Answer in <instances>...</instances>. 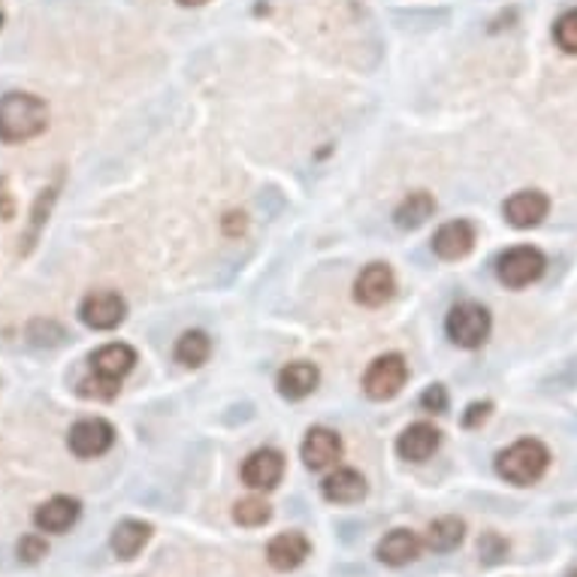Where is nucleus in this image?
Instances as JSON below:
<instances>
[{
  "label": "nucleus",
  "instance_id": "nucleus-3",
  "mask_svg": "<svg viewBox=\"0 0 577 577\" xmlns=\"http://www.w3.org/2000/svg\"><path fill=\"white\" fill-rule=\"evenodd\" d=\"M490 311L483 309L481 303H457L451 315H447V323H444V330H447V339L459 345V348H481L487 336H490Z\"/></svg>",
  "mask_w": 577,
  "mask_h": 577
},
{
  "label": "nucleus",
  "instance_id": "nucleus-15",
  "mask_svg": "<svg viewBox=\"0 0 577 577\" xmlns=\"http://www.w3.org/2000/svg\"><path fill=\"white\" fill-rule=\"evenodd\" d=\"M420 551H423V541L412 529H393V532H388V536L378 541L376 556L384 565L400 568V565L415 563Z\"/></svg>",
  "mask_w": 577,
  "mask_h": 577
},
{
  "label": "nucleus",
  "instance_id": "nucleus-8",
  "mask_svg": "<svg viewBox=\"0 0 577 577\" xmlns=\"http://www.w3.org/2000/svg\"><path fill=\"white\" fill-rule=\"evenodd\" d=\"M284 475V457L272 447H260L242 463V483L251 490H275Z\"/></svg>",
  "mask_w": 577,
  "mask_h": 577
},
{
  "label": "nucleus",
  "instance_id": "nucleus-2",
  "mask_svg": "<svg viewBox=\"0 0 577 577\" xmlns=\"http://www.w3.org/2000/svg\"><path fill=\"white\" fill-rule=\"evenodd\" d=\"M548 466H551V454L538 439H520L496 457V471L514 487H529V483L541 481Z\"/></svg>",
  "mask_w": 577,
  "mask_h": 577
},
{
  "label": "nucleus",
  "instance_id": "nucleus-24",
  "mask_svg": "<svg viewBox=\"0 0 577 577\" xmlns=\"http://www.w3.org/2000/svg\"><path fill=\"white\" fill-rule=\"evenodd\" d=\"M27 342L37 345V348H58L67 342V330L52 318H34L27 323Z\"/></svg>",
  "mask_w": 577,
  "mask_h": 577
},
{
  "label": "nucleus",
  "instance_id": "nucleus-34",
  "mask_svg": "<svg viewBox=\"0 0 577 577\" xmlns=\"http://www.w3.org/2000/svg\"><path fill=\"white\" fill-rule=\"evenodd\" d=\"M182 7H202V3H209V0H179Z\"/></svg>",
  "mask_w": 577,
  "mask_h": 577
},
{
  "label": "nucleus",
  "instance_id": "nucleus-7",
  "mask_svg": "<svg viewBox=\"0 0 577 577\" xmlns=\"http://www.w3.org/2000/svg\"><path fill=\"white\" fill-rule=\"evenodd\" d=\"M79 318L91 330H115L127 318V303L115 291H97L82 299Z\"/></svg>",
  "mask_w": 577,
  "mask_h": 577
},
{
  "label": "nucleus",
  "instance_id": "nucleus-30",
  "mask_svg": "<svg viewBox=\"0 0 577 577\" xmlns=\"http://www.w3.org/2000/svg\"><path fill=\"white\" fill-rule=\"evenodd\" d=\"M478 553H481V560L487 565H496L499 560H505L508 544H505L499 536H493V532H487V536L481 538V544H478Z\"/></svg>",
  "mask_w": 577,
  "mask_h": 577
},
{
  "label": "nucleus",
  "instance_id": "nucleus-9",
  "mask_svg": "<svg viewBox=\"0 0 577 577\" xmlns=\"http://www.w3.org/2000/svg\"><path fill=\"white\" fill-rule=\"evenodd\" d=\"M393 291H396V279H393V269L388 263H369L354 282V299L369 309L384 306Z\"/></svg>",
  "mask_w": 577,
  "mask_h": 577
},
{
  "label": "nucleus",
  "instance_id": "nucleus-23",
  "mask_svg": "<svg viewBox=\"0 0 577 577\" xmlns=\"http://www.w3.org/2000/svg\"><path fill=\"white\" fill-rule=\"evenodd\" d=\"M209 354H212V339L206 336L202 330H188V333H182L179 342H175V360L182 363V366H188V369L202 366V363L209 360Z\"/></svg>",
  "mask_w": 577,
  "mask_h": 577
},
{
  "label": "nucleus",
  "instance_id": "nucleus-26",
  "mask_svg": "<svg viewBox=\"0 0 577 577\" xmlns=\"http://www.w3.org/2000/svg\"><path fill=\"white\" fill-rule=\"evenodd\" d=\"M269 517H272V508H269V502H263V499L248 496L233 505V520L240 526H248V529L269 524Z\"/></svg>",
  "mask_w": 577,
  "mask_h": 577
},
{
  "label": "nucleus",
  "instance_id": "nucleus-29",
  "mask_svg": "<svg viewBox=\"0 0 577 577\" xmlns=\"http://www.w3.org/2000/svg\"><path fill=\"white\" fill-rule=\"evenodd\" d=\"M553 40L563 52L577 54V10L560 15V22L553 25Z\"/></svg>",
  "mask_w": 577,
  "mask_h": 577
},
{
  "label": "nucleus",
  "instance_id": "nucleus-32",
  "mask_svg": "<svg viewBox=\"0 0 577 577\" xmlns=\"http://www.w3.org/2000/svg\"><path fill=\"white\" fill-rule=\"evenodd\" d=\"M490 412H493V405L490 403H471L469 408H466V415H463V427H466V430L481 427L483 420L490 417Z\"/></svg>",
  "mask_w": 577,
  "mask_h": 577
},
{
  "label": "nucleus",
  "instance_id": "nucleus-14",
  "mask_svg": "<svg viewBox=\"0 0 577 577\" xmlns=\"http://www.w3.org/2000/svg\"><path fill=\"white\" fill-rule=\"evenodd\" d=\"M475 248V224L471 221H447L444 228H439V233L432 236V251L442 257V260H459Z\"/></svg>",
  "mask_w": 577,
  "mask_h": 577
},
{
  "label": "nucleus",
  "instance_id": "nucleus-11",
  "mask_svg": "<svg viewBox=\"0 0 577 577\" xmlns=\"http://www.w3.org/2000/svg\"><path fill=\"white\" fill-rule=\"evenodd\" d=\"M82 514V502L73 496H52L49 502H42L40 508L34 511V524L40 532H52V536H61L67 532L70 526L79 520Z\"/></svg>",
  "mask_w": 577,
  "mask_h": 577
},
{
  "label": "nucleus",
  "instance_id": "nucleus-18",
  "mask_svg": "<svg viewBox=\"0 0 577 577\" xmlns=\"http://www.w3.org/2000/svg\"><path fill=\"white\" fill-rule=\"evenodd\" d=\"M136 363V351L124 342H112V345H103L91 354V369L95 376L112 378V381H121L134 369Z\"/></svg>",
  "mask_w": 577,
  "mask_h": 577
},
{
  "label": "nucleus",
  "instance_id": "nucleus-25",
  "mask_svg": "<svg viewBox=\"0 0 577 577\" xmlns=\"http://www.w3.org/2000/svg\"><path fill=\"white\" fill-rule=\"evenodd\" d=\"M54 197H58V185H52V188H46L37 197V202H34V209H30V228H27L25 233V245H22V255H27L30 248H34V242H37V236H40L42 224H46V218H49V212H52L54 206Z\"/></svg>",
  "mask_w": 577,
  "mask_h": 577
},
{
  "label": "nucleus",
  "instance_id": "nucleus-4",
  "mask_svg": "<svg viewBox=\"0 0 577 577\" xmlns=\"http://www.w3.org/2000/svg\"><path fill=\"white\" fill-rule=\"evenodd\" d=\"M405 381H408V363L400 354H384L366 369L363 390H366L369 400L384 403V400H393L405 388Z\"/></svg>",
  "mask_w": 577,
  "mask_h": 577
},
{
  "label": "nucleus",
  "instance_id": "nucleus-31",
  "mask_svg": "<svg viewBox=\"0 0 577 577\" xmlns=\"http://www.w3.org/2000/svg\"><path fill=\"white\" fill-rule=\"evenodd\" d=\"M420 405H423V412H432V415H442L447 412V390L442 384H432V388L423 390V396H420Z\"/></svg>",
  "mask_w": 577,
  "mask_h": 577
},
{
  "label": "nucleus",
  "instance_id": "nucleus-13",
  "mask_svg": "<svg viewBox=\"0 0 577 577\" xmlns=\"http://www.w3.org/2000/svg\"><path fill=\"white\" fill-rule=\"evenodd\" d=\"M342 457V439L336 432L327 430V427H315L306 432V442H303V463L311 471L330 469L336 459Z\"/></svg>",
  "mask_w": 577,
  "mask_h": 577
},
{
  "label": "nucleus",
  "instance_id": "nucleus-28",
  "mask_svg": "<svg viewBox=\"0 0 577 577\" xmlns=\"http://www.w3.org/2000/svg\"><path fill=\"white\" fill-rule=\"evenodd\" d=\"M46 553H49V544H46V538L37 536V532H27V536L19 538V544H15V556H19V563L22 565L42 563Z\"/></svg>",
  "mask_w": 577,
  "mask_h": 577
},
{
  "label": "nucleus",
  "instance_id": "nucleus-17",
  "mask_svg": "<svg viewBox=\"0 0 577 577\" xmlns=\"http://www.w3.org/2000/svg\"><path fill=\"white\" fill-rule=\"evenodd\" d=\"M318 381H321V372H318V366L315 363H287L282 372H279V393H282L284 400H306L311 390L318 388Z\"/></svg>",
  "mask_w": 577,
  "mask_h": 577
},
{
  "label": "nucleus",
  "instance_id": "nucleus-36",
  "mask_svg": "<svg viewBox=\"0 0 577 577\" xmlns=\"http://www.w3.org/2000/svg\"><path fill=\"white\" fill-rule=\"evenodd\" d=\"M0 25H3V15H0Z\"/></svg>",
  "mask_w": 577,
  "mask_h": 577
},
{
  "label": "nucleus",
  "instance_id": "nucleus-21",
  "mask_svg": "<svg viewBox=\"0 0 577 577\" xmlns=\"http://www.w3.org/2000/svg\"><path fill=\"white\" fill-rule=\"evenodd\" d=\"M432 212H435V200H432V194H427V191H415V194H408V197L400 202V209H396L393 221H396V228L417 230L430 221Z\"/></svg>",
  "mask_w": 577,
  "mask_h": 577
},
{
  "label": "nucleus",
  "instance_id": "nucleus-10",
  "mask_svg": "<svg viewBox=\"0 0 577 577\" xmlns=\"http://www.w3.org/2000/svg\"><path fill=\"white\" fill-rule=\"evenodd\" d=\"M502 212H505V221H508L511 228H536L551 212V200L541 191H517V194H511L508 200H505Z\"/></svg>",
  "mask_w": 577,
  "mask_h": 577
},
{
  "label": "nucleus",
  "instance_id": "nucleus-22",
  "mask_svg": "<svg viewBox=\"0 0 577 577\" xmlns=\"http://www.w3.org/2000/svg\"><path fill=\"white\" fill-rule=\"evenodd\" d=\"M463 538H466V524L459 517H439L427 529V541L423 544L435 553H451L463 544Z\"/></svg>",
  "mask_w": 577,
  "mask_h": 577
},
{
  "label": "nucleus",
  "instance_id": "nucleus-35",
  "mask_svg": "<svg viewBox=\"0 0 577 577\" xmlns=\"http://www.w3.org/2000/svg\"><path fill=\"white\" fill-rule=\"evenodd\" d=\"M565 577H577V568H575V572H568V575H565Z\"/></svg>",
  "mask_w": 577,
  "mask_h": 577
},
{
  "label": "nucleus",
  "instance_id": "nucleus-33",
  "mask_svg": "<svg viewBox=\"0 0 577 577\" xmlns=\"http://www.w3.org/2000/svg\"><path fill=\"white\" fill-rule=\"evenodd\" d=\"M224 233H228V236L245 233V216H242V212H230V216L224 218Z\"/></svg>",
  "mask_w": 577,
  "mask_h": 577
},
{
  "label": "nucleus",
  "instance_id": "nucleus-19",
  "mask_svg": "<svg viewBox=\"0 0 577 577\" xmlns=\"http://www.w3.org/2000/svg\"><path fill=\"white\" fill-rule=\"evenodd\" d=\"M321 493L327 502H336V505L360 502V499L366 496V478L354 469H336L333 475L323 478Z\"/></svg>",
  "mask_w": 577,
  "mask_h": 577
},
{
  "label": "nucleus",
  "instance_id": "nucleus-12",
  "mask_svg": "<svg viewBox=\"0 0 577 577\" xmlns=\"http://www.w3.org/2000/svg\"><path fill=\"white\" fill-rule=\"evenodd\" d=\"M311 544L309 538L303 532H282L269 541L267 548V563L275 568V572H294L299 565L309 560Z\"/></svg>",
  "mask_w": 577,
  "mask_h": 577
},
{
  "label": "nucleus",
  "instance_id": "nucleus-20",
  "mask_svg": "<svg viewBox=\"0 0 577 577\" xmlns=\"http://www.w3.org/2000/svg\"><path fill=\"white\" fill-rule=\"evenodd\" d=\"M148 538H151V524H146V520H121L112 529L109 544H112V553L119 560H134L136 553L148 544Z\"/></svg>",
  "mask_w": 577,
  "mask_h": 577
},
{
  "label": "nucleus",
  "instance_id": "nucleus-16",
  "mask_svg": "<svg viewBox=\"0 0 577 577\" xmlns=\"http://www.w3.org/2000/svg\"><path fill=\"white\" fill-rule=\"evenodd\" d=\"M439 444H442V432L435 430L432 423H412V427L400 435L396 451H400V457L408 459V463H423V459H430L432 454L439 451Z\"/></svg>",
  "mask_w": 577,
  "mask_h": 577
},
{
  "label": "nucleus",
  "instance_id": "nucleus-5",
  "mask_svg": "<svg viewBox=\"0 0 577 577\" xmlns=\"http://www.w3.org/2000/svg\"><path fill=\"white\" fill-rule=\"evenodd\" d=\"M548 267L544 255L532 248V245H517V248H508L505 255L499 257L496 263V275L499 282L505 287H526L541 279V272Z\"/></svg>",
  "mask_w": 577,
  "mask_h": 577
},
{
  "label": "nucleus",
  "instance_id": "nucleus-27",
  "mask_svg": "<svg viewBox=\"0 0 577 577\" xmlns=\"http://www.w3.org/2000/svg\"><path fill=\"white\" fill-rule=\"evenodd\" d=\"M119 384L121 381H112V378H103V376L82 378L79 396H85V400H100V403H107V400H115Z\"/></svg>",
  "mask_w": 577,
  "mask_h": 577
},
{
  "label": "nucleus",
  "instance_id": "nucleus-6",
  "mask_svg": "<svg viewBox=\"0 0 577 577\" xmlns=\"http://www.w3.org/2000/svg\"><path fill=\"white\" fill-rule=\"evenodd\" d=\"M112 442H115V430H112V423L103 420V417H85L67 435L70 451L79 459L103 457L109 447H112Z\"/></svg>",
  "mask_w": 577,
  "mask_h": 577
},
{
  "label": "nucleus",
  "instance_id": "nucleus-1",
  "mask_svg": "<svg viewBox=\"0 0 577 577\" xmlns=\"http://www.w3.org/2000/svg\"><path fill=\"white\" fill-rule=\"evenodd\" d=\"M49 127V107L46 100L27 91H10L0 97V139L3 143H27Z\"/></svg>",
  "mask_w": 577,
  "mask_h": 577
}]
</instances>
